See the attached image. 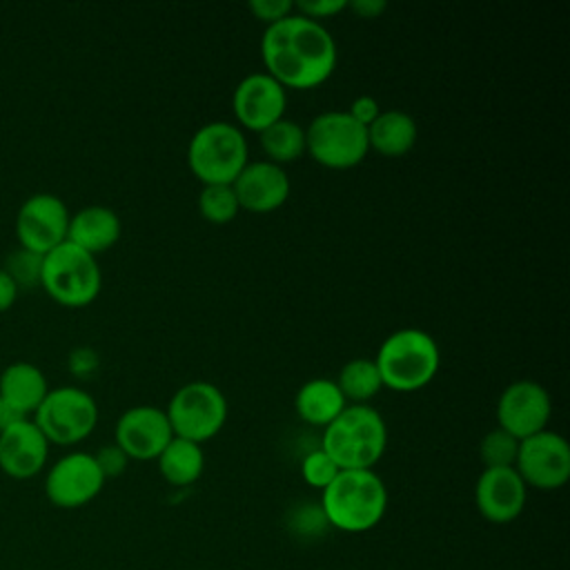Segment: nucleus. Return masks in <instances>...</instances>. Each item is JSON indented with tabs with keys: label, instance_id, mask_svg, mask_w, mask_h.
<instances>
[{
	"label": "nucleus",
	"instance_id": "1",
	"mask_svg": "<svg viewBox=\"0 0 570 570\" xmlns=\"http://www.w3.org/2000/svg\"><path fill=\"white\" fill-rule=\"evenodd\" d=\"M261 60L285 89H314L336 69L338 51L323 22L292 13L269 27L261 38Z\"/></svg>",
	"mask_w": 570,
	"mask_h": 570
},
{
	"label": "nucleus",
	"instance_id": "10",
	"mask_svg": "<svg viewBox=\"0 0 570 570\" xmlns=\"http://www.w3.org/2000/svg\"><path fill=\"white\" fill-rule=\"evenodd\" d=\"M514 470L528 488L559 490L570 479V445L554 430H541L519 441Z\"/></svg>",
	"mask_w": 570,
	"mask_h": 570
},
{
	"label": "nucleus",
	"instance_id": "33",
	"mask_svg": "<svg viewBox=\"0 0 570 570\" xmlns=\"http://www.w3.org/2000/svg\"><path fill=\"white\" fill-rule=\"evenodd\" d=\"M358 125H363V127H370L374 120H376V116L381 114V105H379V100L374 98V96H356L352 102H350V107L345 109Z\"/></svg>",
	"mask_w": 570,
	"mask_h": 570
},
{
	"label": "nucleus",
	"instance_id": "17",
	"mask_svg": "<svg viewBox=\"0 0 570 570\" xmlns=\"http://www.w3.org/2000/svg\"><path fill=\"white\" fill-rule=\"evenodd\" d=\"M238 207L252 214H269L285 205L292 191L285 167L269 160H249L232 183Z\"/></svg>",
	"mask_w": 570,
	"mask_h": 570
},
{
	"label": "nucleus",
	"instance_id": "7",
	"mask_svg": "<svg viewBox=\"0 0 570 570\" xmlns=\"http://www.w3.org/2000/svg\"><path fill=\"white\" fill-rule=\"evenodd\" d=\"M305 154L325 169H352L370 154L367 127L347 111H323L305 125Z\"/></svg>",
	"mask_w": 570,
	"mask_h": 570
},
{
	"label": "nucleus",
	"instance_id": "26",
	"mask_svg": "<svg viewBox=\"0 0 570 570\" xmlns=\"http://www.w3.org/2000/svg\"><path fill=\"white\" fill-rule=\"evenodd\" d=\"M198 212L212 225L232 223L240 212L232 185H203L198 194Z\"/></svg>",
	"mask_w": 570,
	"mask_h": 570
},
{
	"label": "nucleus",
	"instance_id": "12",
	"mask_svg": "<svg viewBox=\"0 0 570 570\" xmlns=\"http://www.w3.org/2000/svg\"><path fill=\"white\" fill-rule=\"evenodd\" d=\"M552 419V399L548 390L532 381H512L497 401V428L510 432L514 439H528L548 430Z\"/></svg>",
	"mask_w": 570,
	"mask_h": 570
},
{
	"label": "nucleus",
	"instance_id": "24",
	"mask_svg": "<svg viewBox=\"0 0 570 570\" xmlns=\"http://www.w3.org/2000/svg\"><path fill=\"white\" fill-rule=\"evenodd\" d=\"M258 142L265 160L285 167L305 154V127L292 118H281L258 134Z\"/></svg>",
	"mask_w": 570,
	"mask_h": 570
},
{
	"label": "nucleus",
	"instance_id": "2",
	"mask_svg": "<svg viewBox=\"0 0 570 570\" xmlns=\"http://www.w3.org/2000/svg\"><path fill=\"white\" fill-rule=\"evenodd\" d=\"M321 512L327 525L361 534L381 523L387 510V488L374 470H341L321 492Z\"/></svg>",
	"mask_w": 570,
	"mask_h": 570
},
{
	"label": "nucleus",
	"instance_id": "20",
	"mask_svg": "<svg viewBox=\"0 0 570 570\" xmlns=\"http://www.w3.org/2000/svg\"><path fill=\"white\" fill-rule=\"evenodd\" d=\"M347 407L334 379L316 376L305 381L294 396L296 416L314 428H327Z\"/></svg>",
	"mask_w": 570,
	"mask_h": 570
},
{
	"label": "nucleus",
	"instance_id": "14",
	"mask_svg": "<svg viewBox=\"0 0 570 570\" xmlns=\"http://www.w3.org/2000/svg\"><path fill=\"white\" fill-rule=\"evenodd\" d=\"M285 107L287 89L265 71L245 76L232 94L234 118L243 131H265L269 125L285 118Z\"/></svg>",
	"mask_w": 570,
	"mask_h": 570
},
{
	"label": "nucleus",
	"instance_id": "21",
	"mask_svg": "<svg viewBox=\"0 0 570 570\" xmlns=\"http://www.w3.org/2000/svg\"><path fill=\"white\" fill-rule=\"evenodd\" d=\"M419 138L416 120L401 109H381L376 120L367 127L370 151L387 158H399L412 151Z\"/></svg>",
	"mask_w": 570,
	"mask_h": 570
},
{
	"label": "nucleus",
	"instance_id": "28",
	"mask_svg": "<svg viewBox=\"0 0 570 570\" xmlns=\"http://www.w3.org/2000/svg\"><path fill=\"white\" fill-rule=\"evenodd\" d=\"M42 258H45L42 254L18 247L7 256L2 269L11 276V281L18 285V289L20 287H36V285H40Z\"/></svg>",
	"mask_w": 570,
	"mask_h": 570
},
{
	"label": "nucleus",
	"instance_id": "31",
	"mask_svg": "<svg viewBox=\"0 0 570 570\" xmlns=\"http://www.w3.org/2000/svg\"><path fill=\"white\" fill-rule=\"evenodd\" d=\"M94 459H96V463H98V468H100L105 479L120 476L127 470V465H129L127 454L116 443L102 445L98 452H94Z\"/></svg>",
	"mask_w": 570,
	"mask_h": 570
},
{
	"label": "nucleus",
	"instance_id": "19",
	"mask_svg": "<svg viewBox=\"0 0 570 570\" xmlns=\"http://www.w3.org/2000/svg\"><path fill=\"white\" fill-rule=\"evenodd\" d=\"M122 234L120 216L105 205H87L71 214L67 240L85 249L91 256H98L111 249Z\"/></svg>",
	"mask_w": 570,
	"mask_h": 570
},
{
	"label": "nucleus",
	"instance_id": "16",
	"mask_svg": "<svg viewBox=\"0 0 570 570\" xmlns=\"http://www.w3.org/2000/svg\"><path fill=\"white\" fill-rule=\"evenodd\" d=\"M528 499V485L514 468H483L474 483V505L479 514L497 525L514 521Z\"/></svg>",
	"mask_w": 570,
	"mask_h": 570
},
{
	"label": "nucleus",
	"instance_id": "23",
	"mask_svg": "<svg viewBox=\"0 0 570 570\" xmlns=\"http://www.w3.org/2000/svg\"><path fill=\"white\" fill-rule=\"evenodd\" d=\"M158 472L174 488H187L196 483L205 470L203 445L174 436L158 454Z\"/></svg>",
	"mask_w": 570,
	"mask_h": 570
},
{
	"label": "nucleus",
	"instance_id": "3",
	"mask_svg": "<svg viewBox=\"0 0 570 570\" xmlns=\"http://www.w3.org/2000/svg\"><path fill=\"white\" fill-rule=\"evenodd\" d=\"M338 470H374L387 448V423L372 405H347L321 434Z\"/></svg>",
	"mask_w": 570,
	"mask_h": 570
},
{
	"label": "nucleus",
	"instance_id": "6",
	"mask_svg": "<svg viewBox=\"0 0 570 570\" xmlns=\"http://www.w3.org/2000/svg\"><path fill=\"white\" fill-rule=\"evenodd\" d=\"M40 287L65 307H85L96 301L102 274L96 256L65 240L42 258Z\"/></svg>",
	"mask_w": 570,
	"mask_h": 570
},
{
	"label": "nucleus",
	"instance_id": "32",
	"mask_svg": "<svg viewBox=\"0 0 570 570\" xmlns=\"http://www.w3.org/2000/svg\"><path fill=\"white\" fill-rule=\"evenodd\" d=\"M347 9V0H301L294 2V11L309 18V20H325Z\"/></svg>",
	"mask_w": 570,
	"mask_h": 570
},
{
	"label": "nucleus",
	"instance_id": "25",
	"mask_svg": "<svg viewBox=\"0 0 570 570\" xmlns=\"http://www.w3.org/2000/svg\"><path fill=\"white\" fill-rule=\"evenodd\" d=\"M334 381L347 405H370V401L383 390L381 374L370 356L350 358Z\"/></svg>",
	"mask_w": 570,
	"mask_h": 570
},
{
	"label": "nucleus",
	"instance_id": "15",
	"mask_svg": "<svg viewBox=\"0 0 570 570\" xmlns=\"http://www.w3.org/2000/svg\"><path fill=\"white\" fill-rule=\"evenodd\" d=\"M171 439V425L158 405H134L118 416L114 428V443L129 461H156Z\"/></svg>",
	"mask_w": 570,
	"mask_h": 570
},
{
	"label": "nucleus",
	"instance_id": "11",
	"mask_svg": "<svg viewBox=\"0 0 570 570\" xmlns=\"http://www.w3.org/2000/svg\"><path fill=\"white\" fill-rule=\"evenodd\" d=\"M105 476L89 452H69L60 456L45 476L47 499L62 510L82 508L105 488Z\"/></svg>",
	"mask_w": 570,
	"mask_h": 570
},
{
	"label": "nucleus",
	"instance_id": "30",
	"mask_svg": "<svg viewBox=\"0 0 570 570\" xmlns=\"http://www.w3.org/2000/svg\"><path fill=\"white\" fill-rule=\"evenodd\" d=\"M247 9L256 20H261V22H265V27H269V24L294 13V2L292 0H252L247 4Z\"/></svg>",
	"mask_w": 570,
	"mask_h": 570
},
{
	"label": "nucleus",
	"instance_id": "37",
	"mask_svg": "<svg viewBox=\"0 0 570 570\" xmlns=\"http://www.w3.org/2000/svg\"><path fill=\"white\" fill-rule=\"evenodd\" d=\"M24 419H29V416L22 414L18 407H13L9 401H4L0 396V432H4L7 428H11V425H16V423H20Z\"/></svg>",
	"mask_w": 570,
	"mask_h": 570
},
{
	"label": "nucleus",
	"instance_id": "29",
	"mask_svg": "<svg viewBox=\"0 0 570 570\" xmlns=\"http://www.w3.org/2000/svg\"><path fill=\"white\" fill-rule=\"evenodd\" d=\"M338 465L332 461V456L318 445L309 450L301 461V476L303 481L314 490H325L338 474Z\"/></svg>",
	"mask_w": 570,
	"mask_h": 570
},
{
	"label": "nucleus",
	"instance_id": "9",
	"mask_svg": "<svg viewBox=\"0 0 570 570\" xmlns=\"http://www.w3.org/2000/svg\"><path fill=\"white\" fill-rule=\"evenodd\" d=\"M31 421L45 434L49 445H73L94 432L98 423V405L89 392L76 385H62L47 392Z\"/></svg>",
	"mask_w": 570,
	"mask_h": 570
},
{
	"label": "nucleus",
	"instance_id": "27",
	"mask_svg": "<svg viewBox=\"0 0 570 570\" xmlns=\"http://www.w3.org/2000/svg\"><path fill=\"white\" fill-rule=\"evenodd\" d=\"M519 452V439L501 428H492L479 443V456L483 468H514Z\"/></svg>",
	"mask_w": 570,
	"mask_h": 570
},
{
	"label": "nucleus",
	"instance_id": "35",
	"mask_svg": "<svg viewBox=\"0 0 570 570\" xmlns=\"http://www.w3.org/2000/svg\"><path fill=\"white\" fill-rule=\"evenodd\" d=\"M347 9L354 11L358 18L372 20L387 9V2L385 0H347Z\"/></svg>",
	"mask_w": 570,
	"mask_h": 570
},
{
	"label": "nucleus",
	"instance_id": "22",
	"mask_svg": "<svg viewBox=\"0 0 570 570\" xmlns=\"http://www.w3.org/2000/svg\"><path fill=\"white\" fill-rule=\"evenodd\" d=\"M49 385L40 367L27 361H16L7 365L0 374V396L18 407L22 414H33L36 407L47 396Z\"/></svg>",
	"mask_w": 570,
	"mask_h": 570
},
{
	"label": "nucleus",
	"instance_id": "13",
	"mask_svg": "<svg viewBox=\"0 0 570 570\" xmlns=\"http://www.w3.org/2000/svg\"><path fill=\"white\" fill-rule=\"evenodd\" d=\"M69 209L56 194H33L29 196L16 216V236L20 247L36 254H47L67 240Z\"/></svg>",
	"mask_w": 570,
	"mask_h": 570
},
{
	"label": "nucleus",
	"instance_id": "8",
	"mask_svg": "<svg viewBox=\"0 0 570 570\" xmlns=\"http://www.w3.org/2000/svg\"><path fill=\"white\" fill-rule=\"evenodd\" d=\"M165 414L174 436L203 445L225 428L229 405L218 385L191 381L171 394Z\"/></svg>",
	"mask_w": 570,
	"mask_h": 570
},
{
	"label": "nucleus",
	"instance_id": "18",
	"mask_svg": "<svg viewBox=\"0 0 570 570\" xmlns=\"http://www.w3.org/2000/svg\"><path fill=\"white\" fill-rule=\"evenodd\" d=\"M49 441L31 419L0 432V470L11 479H31L42 472Z\"/></svg>",
	"mask_w": 570,
	"mask_h": 570
},
{
	"label": "nucleus",
	"instance_id": "4",
	"mask_svg": "<svg viewBox=\"0 0 570 570\" xmlns=\"http://www.w3.org/2000/svg\"><path fill=\"white\" fill-rule=\"evenodd\" d=\"M374 363L383 387L394 392H416L436 376L441 350L430 332L403 327L383 338Z\"/></svg>",
	"mask_w": 570,
	"mask_h": 570
},
{
	"label": "nucleus",
	"instance_id": "34",
	"mask_svg": "<svg viewBox=\"0 0 570 570\" xmlns=\"http://www.w3.org/2000/svg\"><path fill=\"white\" fill-rule=\"evenodd\" d=\"M98 367V352L91 347H76L69 354V370L76 376H89Z\"/></svg>",
	"mask_w": 570,
	"mask_h": 570
},
{
	"label": "nucleus",
	"instance_id": "36",
	"mask_svg": "<svg viewBox=\"0 0 570 570\" xmlns=\"http://www.w3.org/2000/svg\"><path fill=\"white\" fill-rule=\"evenodd\" d=\"M16 298H18V285L0 267V312H7L16 303Z\"/></svg>",
	"mask_w": 570,
	"mask_h": 570
},
{
	"label": "nucleus",
	"instance_id": "5",
	"mask_svg": "<svg viewBox=\"0 0 570 570\" xmlns=\"http://www.w3.org/2000/svg\"><path fill=\"white\" fill-rule=\"evenodd\" d=\"M249 163L245 131L229 120L200 125L187 145V167L200 185H232Z\"/></svg>",
	"mask_w": 570,
	"mask_h": 570
}]
</instances>
